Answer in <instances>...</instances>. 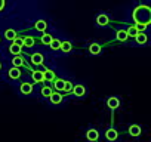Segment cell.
Returning <instances> with one entry per match:
<instances>
[{"label": "cell", "instance_id": "cell-1", "mask_svg": "<svg viewBox=\"0 0 151 142\" xmlns=\"http://www.w3.org/2000/svg\"><path fill=\"white\" fill-rule=\"evenodd\" d=\"M133 21L136 24H144V25H148L151 22V9L145 5L142 6H138L135 11H133Z\"/></svg>", "mask_w": 151, "mask_h": 142}, {"label": "cell", "instance_id": "cell-2", "mask_svg": "<svg viewBox=\"0 0 151 142\" xmlns=\"http://www.w3.org/2000/svg\"><path fill=\"white\" fill-rule=\"evenodd\" d=\"M71 92L76 95V96H85V93H86V89H85V86H82V85H77V86H73V89H71Z\"/></svg>", "mask_w": 151, "mask_h": 142}, {"label": "cell", "instance_id": "cell-3", "mask_svg": "<svg viewBox=\"0 0 151 142\" xmlns=\"http://www.w3.org/2000/svg\"><path fill=\"white\" fill-rule=\"evenodd\" d=\"M107 105H108L111 110H116V108H119V105H120V101H119L116 96H111V98H108V101H107Z\"/></svg>", "mask_w": 151, "mask_h": 142}, {"label": "cell", "instance_id": "cell-4", "mask_svg": "<svg viewBox=\"0 0 151 142\" xmlns=\"http://www.w3.org/2000/svg\"><path fill=\"white\" fill-rule=\"evenodd\" d=\"M19 76H21V70H19V67H14V68L9 70V77H11V79L17 80V79H19Z\"/></svg>", "mask_w": 151, "mask_h": 142}, {"label": "cell", "instance_id": "cell-5", "mask_svg": "<svg viewBox=\"0 0 151 142\" xmlns=\"http://www.w3.org/2000/svg\"><path fill=\"white\" fill-rule=\"evenodd\" d=\"M19 90H21V93H24V95H30V93L33 92V86H31V83H22L21 87H19Z\"/></svg>", "mask_w": 151, "mask_h": 142}, {"label": "cell", "instance_id": "cell-6", "mask_svg": "<svg viewBox=\"0 0 151 142\" xmlns=\"http://www.w3.org/2000/svg\"><path fill=\"white\" fill-rule=\"evenodd\" d=\"M49 98H50V102H52V104H59V102L62 101V95H61L59 92H52Z\"/></svg>", "mask_w": 151, "mask_h": 142}, {"label": "cell", "instance_id": "cell-7", "mask_svg": "<svg viewBox=\"0 0 151 142\" xmlns=\"http://www.w3.org/2000/svg\"><path fill=\"white\" fill-rule=\"evenodd\" d=\"M129 133H130L132 136H139V135H141V126H139V124H132V126L129 127Z\"/></svg>", "mask_w": 151, "mask_h": 142}, {"label": "cell", "instance_id": "cell-8", "mask_svg": "<svg viewBox=\"0 0 151 142\" xmlns=\"http://www.w3.org/2000/svg\"><path fill=\"white\" fill-rule=\"evenodd\" d=\"M86 138H88L89 141H96V139L99 138V133H98V130H95V129H91V130H88V133H86Z\"/></svg>", "mask_w": 151, "mask_h": 142}, {"label": "cell", "instance_id": "cell-9", "mask_svg": "<svg viewBox=\"0 0 151 142\" xmlns=\"http://www.w3.org/2000/svg\"><path fill=\"white\" fill-rule=\"evenodd\" d=\"M117 136H119V133L116 132V129H108L107 133H105V138H107L108 141H116Z\"/></svg>", "mask_w": 151, "mask_h": 142}, {"label": "cell", "instance_id": "cell-10", "mask_svg": "<svg viewBox=\"0 0 151 142\" xmlns=\"http://www.w3.org/2000/svg\"><path fill=\"white\" fill-rule=\"evenodd\" d=\"M21 50H22V46H19V44H17V43H12L11 47H9V52H11L12 55H19Z\"/></svg>", "mask_w": 151, "mask_h": 142}, {"label": "cell", "instance_id": "cell-11", "mask_svg": "<svg viewBox=\"0 0 151 142\" xmlns=\"http://www.w3.org/2000/svg\"><path fill=\"white\" fill-rule=\"evenodd\" d=\"M31 62H33L34 65H40V64L43 62V55H42V53H33Z\"/></svg>", "mask_w": 151, "mask_h": 142}, {"label": "cell", "instance_id": "cell-12", "mask_svg": "<svg viewBox=\"0 0 151 142\" xmlns=\"http://www.w3.org/2000/svg\"><path fill=\"white\" fill-rule=\"evenodd\" d=\"M55 79V73L52 70H46L43 71V80H47V82H52Z\"/></svg>", "mask_w": 151, "mask_h": 142}, {"label": "cell", "instance_id": "cell-13", "mask_svg": "<svg viewBox=\"0 0 151 142\" xmlns=\"http://www.w3.org/2000/svg\"><path fill=\"white\" fill-rule=\"evenodd\" d=\"M96 22H98V25L105 27V25H108V16H107V15H98Z\"/></svg>", "mask_w": 151, "mask_h": 142}, {"label": "cell", "instance_id": "cell-14", "mask_svg": "<svg viewBox=\"0 0 151 142\" xmlns=\"http://www.w3.org/2000/svg\"><path fill=\"white\" fill-rule=\"evenodd\" d=\"M135 40H136L139 44H144V43H147V34L142 33V31H139V33L135 36Z\"/></svg>", "mask_w": 151, "mask_h": 142}, {"label": "cell", "instance_id": "cell-15", "mask_svg": "<svg viewBox=\"0 0 151 142\" xmlns=\"http://www.w3.org/2000/svg\"><path fill=\"white\" fill-rule=\"evenodd\" d=\"M22 46H27V47H33L34 46V37L31 36H27L22 39Z\"/></svg>", "mask_w": 151, "mask_h": 142}, {"label": "cell", "instance_id": "cell-16", "mask_svg": "<svg viewBox=\"0 0 151 142\" xmlns=\"http://www.w3.org/2000/svg\"><path fill=\"white\" fill-rule=\"evenodd\" d=\"M33 80L36 83L43 82V71H33Z\"/></svg>", "mask_w": 151, "mask_h": 142}, {"label": "cell", "instance_id": "cell-17", "mask_svg": "<svg viewBox=\"0 0 151 142\" xmlns=\"http://www.w3.org/2000/svg\"><path fill=\"white\" fill-rule=\"evenodd\" d=\"M46 27H47V22H46L45 19H39V21L36 22V30H39V31H45Z\"/></svg>", "mask_w": 151, "mask_h": 142}, {"label": "cell", "instance_id": "cell-18", "mask_svg": "<svg viewBox=\"0 0 151 142\" xmlns=\"http://www.w3.org/2000/svg\"><path fill=\"white\" fill-rule=\"evenodd\" d=\"M47 46H50L52 50H59V47H61V42H59L58 39H52L50 43H49Z\"/></svg>", "mask_w": 151, "mask_h": 142}, {"label": "cell", "instance_id": "cell-19", "mask_svg": "<svg viewBox=\"0 0 151 142\" xmlns=\"http://www.w3.org/2000/svg\"><path fill=\"white\" fill-rule=\"evenodd\" d=\"M62 52H65V53H68V52H71V49H73V46H71V43L70 42H61V47H59Z\"/></svg>", "mask_w": 151, "mask_h": 142}, {"label": "cell", "instance_id": "cell-20", "mask_svg": "<svg viewBox=\"0 0 151 142\" xmlns=\"http://www.w3.org/2000/svg\"><path fill=\"white\" fill-rule=\"evenodd\" d=\"M116 37H117V40L119 42H124L129 36H127V33H126V30H120V31H117V34H116Z\"/></svg>", "mask_w": 151, "mask_h": 142}, {"label": "cell", "instance_id": "cell-21", "mask_svg": "<svg viewBox=\"0 0 151 142\" xmlns=\"http://www.w3.org/2000/svg\"><path fill=\"white\" fill-rule=\"evenodd\" d=\"M89 52L93 53V55H98V53L101 52V46H99L98 43H92V44L89 46Z\"/></svg>", "mask_w": 151, "mask_h": 142}, {"label": "cell", "instance_id": "cell-22", "mask_svg": "<svg viewBox=\"0 0 151 142\" xmlns=\"http://www.w3.org/2000/svg\"><path fill=\"white\" fill-rule=\"evenodd\" d=\"M12 64H14V67H21V65L24 64V59H22L21 53H19V55H15V58L12 59Z\"/></svg>", "mask_w": 151, "mask_h": 142}, {"label": "cell", "instance_id": "cell-23", "mask_svg": "<svg viewBox=\"0 0 151 142\" xmlns=\"http://www.w3.org/2000/svg\"><path fill=\"white\" fill-rule=\"evenodd\" d=\"M55 80V79H53ZM64 83H65V80H62V79H56L55 80V89L58 90V92H62V89H64Z\"/></svg>", "mask_w": 151, "mask_h": 142}, {"label": "cell", "instance_id": "cell-24", "mask_svg": "<svg viewBox=\"0 0 151 142\" xmlns=\"http://www.w3.org/2000/svg\"><path fill=\"white\" fill-rule=\"evenodd\" d=\"M5 37H6L8 40H14V39L17 37V31H15V30H6V31H5Z\"/></svg>", "mask_w": 151, "mask_h": 142}, {"label": "cell", "instance_id": "cell-25", "mask_svg": "<svg viewBox=\"0 0 151 142\" xmlns=\"http://www.w3.org/2000/svg\"><path fill=\"white\" fill-rule=\"evenodd\" d=\"M126 33H127V36H129V37H135L139 31L136 30V27H135V25H132V27H129V28H127V31H126Z\"/></svg>", "mask_w": 151, "mask_h": 142}, {"label": "cell", "instance_id": "cell-26", "mask_svg": "<svg viewBox=\"0 0 151 142\" xmlns=\"http://www.w3.org/2000/svg\"><path fill=\"white\" fill-rule=\"evenodd\" d=\"M52 39H53V37H52L50 34H46V33H45V34L42 36V43H43V44H49Z\"/></svg>", "mask_w": 151, "mask_h": 142}, {"label": "cell", "instance_id": "cell-27", "mask_svg": "<svg viewBox=\"0 0 151 142\" xmlns=\"http://www.w3.org/2000/svg\"><path fill=\"white\" fill-rule=\"evenodd\" d=\"M52 92H53V90H52V89H50V87H49V86H45V87H43V89H42V95H43V96H45V98H49V96H50V93H52Z\"/></svg>", "mask_w": 151, "mask_h": 142}, {"label": "cell", "instance_id": "cell-28", "mask_svg": "<svg viewBox=\"0 0 151 142\" xmlns=\"http://www.w3.org/2000/svg\"><path fill=\"white\" fill-rule=\"evenodd\" d=\"M71 89H73V83H71V82H65V83H64V89H62V90H64V92H67V93H70V92H71Z\"/></svg>", "mask_w": 151, "mask_h": 142}, {"label": "cell", "instance_id": "cell-29", "mask_svg": "<svg viewBox=\"0 0 151 142\" xmlns=\"http://www.w3.org/2000/svg\"><path fill=\"white\" fill-rule=\"evenodd\" d=\"M135 27H136V30H138V31H144L147 25H144V24H136Z\"/></svg>", "mask_w": 151, "mask_h": 142}, {"label": "cell", "instance_id": "cell-30", "mask_svg": "<svg viewBox=\"0 0 151 142\" xmlns=\"http://www.w3.org/2000/svg\"><path fill=\"white\" fill-rule=\"evenodd\" d=\"M14 43H17V44L22 46V39H21V37H15V39H14Z\"/></svg>", "mask_w": 151, "mask_h": 142}, {"label": "cell", "instance_id": "cell-31", "mask_svg": "<svg viewBox=\"0 0 151 142\" xmlns=\"http://www.w3.org/2000/svg\"><path fill=\"white\" fill-rule=\"evenodd\" d=\"M5 8V0H0V11Z\"/></svg>", "mask_w": 151, "mask_h": 142}, {"label": "cell", "instance_id": "cell-32", "mask_svg": "<svg viewBox=\"0 0 151 142\" xmlns=\"http://www.w3.org/2000/svg\"><path fill=\"white\" fill-rule=\"evenodd\" d=\"M0 68H2V64H0Z\"/></svg>", "mask_w": 151, "mask_h": 142}]
</instances>
